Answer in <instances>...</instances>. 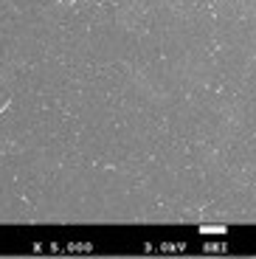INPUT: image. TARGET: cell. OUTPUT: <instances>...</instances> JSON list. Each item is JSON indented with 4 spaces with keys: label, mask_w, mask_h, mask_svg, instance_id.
Segmentation results:
<instances>
[{
    "label": "cell",
    "mask_w": 256,
    "mask_h": 259,
    "mask_svg": "<svg viewBox=\"0 0 256 259\" xmlns=\"http://www.w3.org/2000/svg\"><path fill=\"white\" fill-rule=\"evenodd\" d=\"M200 231H203V234H225V228H220V226H203Z\"/></svg>",
    "instance_id": "cell-1"
}]
</instances>
